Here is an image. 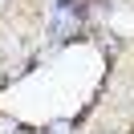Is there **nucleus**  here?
<instances>
[{
    "mask_svg": "<svg viewBox=\"0 0 134 134\" xmlns=\"http://www.w3.org/2000/svg\"><path fill=\"white\" fill-rule=\"evenodd\" d=\"M0 4H4V0H0Z\"/></svg>",
    "mask_w": 134,
    "mask_h": 134,
    "instance_id": "obj_1",
    "label": "nucleus"
}]
</instances>
